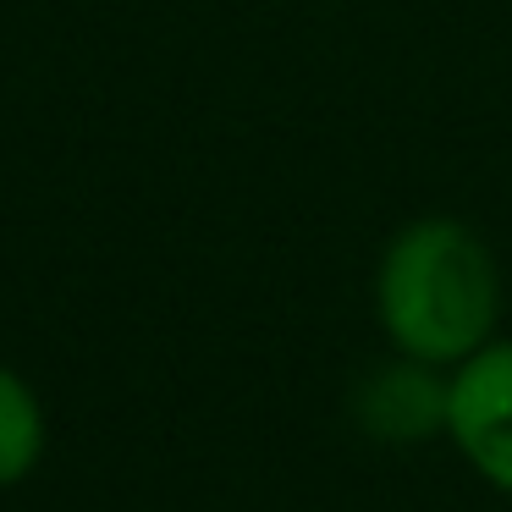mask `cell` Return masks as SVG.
I'll return each mask as SVG.
<instances>
[{
	"label": "cell",
	"mask_w": 512,
	"mask_h": 512,
	"mask_svg": "<svg viewBox=\"0 0 512 512\" xmlns=\"http://www.w3.org/2000/svg\"><path fill=\"white\" fill-rule=\"evenodd\" d=\"M375 314L397 353L435 369L463 364L490 342L501 314V270L474 226L419 215L386 243L375 270Z\"/></svg>",
	"instance_id": "cell-1"
},
{
	"label": "cell",
	"mask_w": 512,
	"mask_h": 512,
	"mask_svg": "<svg viewBox=\"0 0 512 512\" xmlns=\"http://www.w3.org/2000/svg\"><path fill=\"white\" fill-rule=\"evenodd\" d=\"M446 435L490 490L512 496V342L490 336L446 375Z\"/></svg>",
	"instance_id": "cell-2"
},
{
	"label": "cell",
	"mask_w": 512,
	"mask_h": 512,
	"mask_svg": "<svg viewBox=\"0 0 512 512\" xmlns=\"http://www.w3.org/2000/svg\"><path fill=\"white\" fill-rule=\"evenodd\" d=\"M353 419L369 441L413 446L446 430V375L424 358L397 353L391 364L369 369L353 391Z\"/></svg>",
	"instance_id": "cell-3"
},
{
	"label": "cell",
	"mask_w": 512,
	"mask_h": 512,
	"mask_svg": "<svg viewBox=\"0 0 512 512\" xmlns=\"http://www.w3.org/2000/svg\"><path fill=\"white\" fill-rule=\"evenodd\" d=\"M45 457V408L17 369L0 364V490L23 485Z\"/></svg>",
	"instance_id": "cell-4"
}]
</instances>
